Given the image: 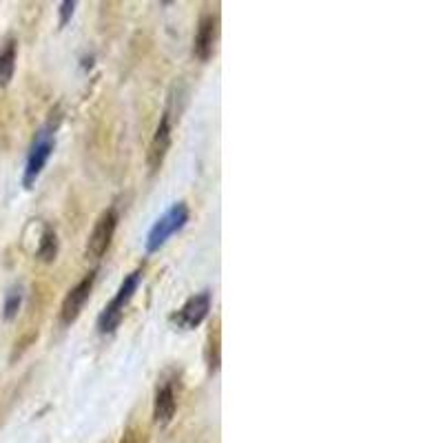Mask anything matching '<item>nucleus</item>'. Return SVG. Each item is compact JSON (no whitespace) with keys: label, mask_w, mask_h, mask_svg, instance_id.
<instances>
[{"label":"nucleus","mask_w":443,"mask_h":443,"mask_svg":"<svg viewBox=\"0 0 443 443\" xmlns=\"http://www.w3.org/2000/svg\"><path fill=\"white\" fill-rule=\"evenodd\" d=\"M140 279H142V270L138 268V270L131 273V275L124 277V282L120 284V289H118V293H115V297L111 299L107 306H104V310L100 312V317H98V331L102 335H109V333H113L115 328H118V324L122 319V310H124V306L129 302H131L133 293L138 291Z\"/></svg>","instance_id":"obj_1"},{"label":"nucleus","mask_w":443,"mask_h":443,"mask_svg":"<svg viewBox=\"0 0 443 443\" xmlns=\"http://www.w3.org/2000/svg\"><path fill=\"white\" fill-rule=\"evenodd\" d=\"M189 206L184 202H175L168 211L155 222L153 228L149 231V238H147V251L155 253L160 251L162 246L171 240V235H175L177 231L184 228V224L189 222Z\"/></svg>","instance_id":"obj_2"},{"label":"nucleus","mask_w":443,"mask_h":443,"mask_svg":"<svg viewBox=\"0 0 443 443\" xmlns=\"http://www.w3.org/2000/svg\"><path fill=\"white\" fill-rule=\"evenodd\" d=\"M115 228H118V211H115V208H107V211L98 217L96 226L89 235V242H87V255L91 259H100L104 253H107Z\"/></svg>","instance_id":"obj_3"},{"label":"nucleus","mask_w":443,"mask_h":443,"mask_svg":"<svg viewBox=\"0 0 443 443\" xmlns=\"http://www.w3.org/2000/svg\"><path fill=\"white\" fill-rule=\"evenodd\" d=\"M54 145H56L54 138H51V133H47V131H43L34 140L29 158H27V166H24V175H22V184L27 189H31L36 184L38 175L43 173L47 160L51 158V153H54Z\"/></svg>","instance_id":"obj_4"},{"label":"nucleus","mask_w":443,"mask_h":443,"mask_svg":"<svg viewBox=\"0 0 443 443\" xmlns=\"http://www.w3.org/2000/svg\"><path fill=\"white\" fill-rule=\"evenodd\" d=\"M94 282H96V275H94V273H89V275H85L67 293V297L62 299V308H60V321L62 324L69 326V324H73L78 317H80V312H82V308L87 304L89 295H91V289H94Z\"/></svg>","instance_id":"obj_5"},{"label":"nucleus","mask_w":443,"mask_h":443,"mask_svg":"<svg viewBox=\"0 0 443 443\" xmlns=\"http://www.w3.org/2000/svg\"><path fill=\"white\" fill-rule=\"evenodd\" d=\"M208 310H211V293L202 291L187 299V304L180 308L175 319L180 326H184V328H195V326H200L206 319Z\"/></svg>","instance_id":"obj_6"},{"label":"nucleus","mask_w":443,"mask_h":443,"mask_svg":"<svg viewBox=\"0 0 443 443\" xmlns=\"http://www.w3.org/2000/svg\"><path fill=\"white\" fill-rule=\"evenodd\" d=\"M215 36H217V18L213 14H206L200 18L198 31L193 38V54L200 60H208L215 49Z\"/></svg>","instance_id":"obj_7"},{"label":"nucleus","mask_w":443,"mask_h":443,"mask_svg":"<svg viewBox=\"0 0 443 443\" xmlns=\"http://www.w3.org/2000/svg\"><path fill=\"white\" fill-rule=\"evenodd\" d=\"M168 147H171V120H168V113H164L160 124H158V129H155V136L151 140V147H149L147 162H149L151 173H155L162 166Z\"/></svg>","instance_id":"obj_8"},{"label":"nucleus","mask_w":443,"mask_h":443,"mask_svg":"<svg viewBox=\"0 0 443 443\" xmlns=\"http://www.w3.org/2000/svg\"><path fill=\"white\" fill-rule=\"evenodd\" d=\"M177 408V399H175V390L173 384H162L155 393V401H153V421L158 426H166L173 419Z\"/></svg>","instance_id":"obj_9"},{"label":"nucleus","mask_w":443,"mask_h":443,"mask_svg":"<svg viewBox=\"0 0 443 443\" xmlns=\"http://www.w3.org/2000/svg\"><path fill=\"white\" fill-rule=\"evenodd\" d=\"M16 58H18V43L14 38H9L3 45V49H0V89L9 87L11 78H14Z\"/></svg>","instance_id":"obj_10"},{"label":"nucleus","mask_w":443,"mask_h":443,"mask_svg":"<svg viewBox=\"0 0 443 443\" xmlns=\"http://www.w3.org/2000/svg\"><path fill=\"white\" fill-rule=\"evenodd\" d=\"M58 255V238H56V231L45 226L41 233V240H38V249H36V257L41 259V262H54Z\"/></svg>","instance_id":"obj_11"},{"label":"nucleus","mask_w":443,"mask_h":443,"mask_svg":"<svg viewBox=\"0 0 443 443\" xmlns=\"http://www.w3.org/2000/svg\"><path fill=\"white\" fill-rule=\"evenodd\" d=\"M20 304H22V286H11L7 297H5V306H3V317L5 321H11L18 317V310H20Z\"/></svg>","instance_id":"obj_12"},{"label":"nucleus","mask_w":443,"mask_h":443,"mask_svg":"<svg viewBox=\"0 0 443 443\" xmlns=\"http://www.w3.org/2000/svg\"><path fill=\"white\" fill-rule=\"evenodd\" d=\"M206 363L208 370L217 372L219 368V328L213 326V331L208 333V342H206Z\"/></svg>","instance_id":"obj_13"},{"label":"nucleus","mask_w":443,"mask_h":443,"mask_svg":"<svg viewBox=\"0 0 443 443\" xmlns=\"http://www.w3.org/2000/svg\"><path fill=\"white\" fill-rule=\"evenodd\" d=\"M149 437H147V430L145 428H140V426H133V428H129L122 441L120 443H147Z\"/></svg>","instance_id":"obj_14"},{"label":"nucleus","mask_w":443,"mask_h":443,"mask_svg":"<svg viewBox=\"0 0 443 443\" xmlns=\"http://www.w3.org/2000/svg\"><path fill=\"white\" fill-rule=\"evenodd\" d=\"M36 335H38V333H29V335H24V337H20V340H18V342L14 344V350H11V357H9V359H11V361H16V359H18V357H20V355L24 353V350H27V348H29V344H31V342L36 340Z\"/></svg>","instance_id":"obj_15"},{"label":"nucleus","mask_w":443,"mask_h":443,"mask_svg":"<svg viewBox=\"0 0 443 443\" xmlns=\"http://www.w3.org/2000/svg\"><path fill=\"white\" fill-rule=\"evenodd\" d=\"M73 9H75L73 0H64V3L60 5V27H64V24L69 22V18L73 16Z\"/></svg>","instance_id":"obj_16"}]
</instances>
